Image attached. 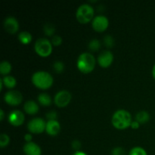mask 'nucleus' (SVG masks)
<instances>
[{"instance_id": "obj_18", "label": "nucleus", "mask_w": 155, "mask_h": 155, "mask_svg": "<svg viewBox=\"0 0 155 155\" xmlns=\"http://www.w3.org/2000/svg\"><path fill=\"white\" fill-rule=\"evenodd\" d=\"M18 39L19 42L23 45H28L31 42L33 37H32V34L30 32L24 30V31L20 32Z\"/></svg>"}, {"instance_id": "obj_3", "label": "nucleus", "mask_w": 155, "mask_h": 155, "mask_svg": "<svg viewBox=\"0 0 155 155\" xmlns=\"http://www.w3.org/2000/svg\"><path fill=\"white\" fill-rule=\"evenodd\" d=\"M96 59L90 52H83L77 61V69L84 74H90L95 69Z\"/></svg>"}, {"instance_id": "obj_8", "label": "nucleus", "mask_w": 155, "mask_h": 155, "mask_svg": "<svg viewBox=\"0 0 155 155\" xmlns=\"http://www.w3.org/2000/svg\"><path fill=\"white\" fill-rule=\"evenodd\" d=\"M72 95L71 93L68 90H61L58 91L55 94L54 97V103L57 107H65L70 104Z\"/></svg>"}, {"instance_id": "obj_21", "label": "nucleus", "mask_w": 155, "mask_h": 155, "mask_svg": "<svg viewBox=\"0 0 155 155\" xmlns=\"http://www.w3.org/2000/svg\"><path fill=\"white\" fill-rule=\"evenodd\" d=\"M43 31L46 36H54V32H55V27L54 25L51 24H46L44 25L43 27Z\"/></svg>"}, {"instance_id": "obj_34", "label": "nucleus", "mask_w": 155, "mask_h": 155, "mask_svg": "<svg viewBox=\"0 0 155 155\" xmlns=\"http://www.w3.org/2000/svg\"><path fill=\"white\" fill-rule=\"evenodd\" d=\"M4 118H5L4 110H3L2 109H1V110H0V120L3 121V120H4Z\"/></svg>"}, {"instance_id": "obj_26", "label": "nucleus", "mask_w": 155, "mask_h": 155, "mask_svg": "<svg viewBox=\"0 0 155 155\" xmlns=\"http://www.w3.org/2000/svg\"><path fill=\"white\" fill-rule=\"evenodd\" d=\"M103 42H104V45L107 48H111L114 45V39L110 35H107L104 36Z\"/></svg>"}, {"instance_id": "obj_4", "label": "nucleus", "mask_w": 155, "mask_h": 155, "mask_svg": "<svg viewBox=\"0 0 155 155\" xmlns=\"http://www.w3.org/2000/svg\"><path fill=\"white\" fill-rule=\"evenodd\" d=\"M95 11L91 5L84 3L77 8L76 12V18L81 24H86L92 21L95 18Z\"/></svg>"}, {"instance_id": "obj_35", "label": "nucleus", "mask_w": 155, "mask_h": 155, "mask_svg": "<svg viewBox=\"0 0 155 155\" xmlns=\"http://www.w3.org/2000/svg\"><path fill=\"white\" fill-rule=\"evenodd\" d=\"M151 74H152V77L154 78V80H155V64H154L152 68V71H151Z\"/></svg>"}, {"instance_id": "obj_19", "label": "nucleus", "mask_w": 155, "mask_h": 155, "mask_svg": "<svg viewBox=\"0 0 155 155\" xmlns=\"http://www.w3.org/2000/svg\"><path fill=\"white\" fill-rule=\"evenodd\" d=\"M150 118H151V116L149 113L145 110H141L138 112L136 115V120L140 124H147L150 120Z\"/></svg>"}, {"instance_id": "obj_15", "label": "nucleus", "mask_w": 155, "mask_h": 155, "mask_svg": "<svg viewBox=\"0 0 155 155\" xmlns=\"http://www.w3.org/2000/svg\"><path fill=\"white\" fill-rule=\"evenodd\" d=\"M24 110L26 114L29 115H35L39 112V104L33 100L27 101L24 104Z\"/></svg>"}, {"instance_id": "obj_20", "label": "nucleus", "mask_w": 155, "mask_h": 155, "mask_svg": "<svg viewBox=\"0 0 155 155\" xmlns=\"http://www.w3.org/2000/svg\"><path fill=\"white\" fill-rule=\"evenodd\" d=\"M12 70V65L8 61H2L0 64V74L3 77L9 75Z\"/></svg>"}, {"instance_id": "obj_36", "label": "nucleus", "mask_w": 155, "mask_h": 155, "mask_svg": "<svg viewBox=\"0 0 155 155\" xmlns=\"http://www.w3.org/2000/svg\"><path fill=\"white\" fill-rule=\"evenodd\" d=\"M3 86H4V85H3L2 80V78H1L0 79V89H1V90H2Z\"/></svg>"}, {"instance_id": "obj_29", "label": "nucleus", "mask_w": 155, "mask_h": 155, "mask_svg": "<svg viewBox=\"0 0 155 155\" xmlns=\"http://www.w3.org/2000/svg\"><path fill=\"white\" fill-rule=\"evenodd\" d=\"M57 117V112L54 111V110H51V111L48 112L46 114V118L48 119V120H56Z\"/></svg>"}, {"instance_id": "obj_31", "label": "nucleus", "mask_w": 155, "mask_h": 155, "mask_svg": "<svg viewBox=\"0 0 155 155\" xmlns=\"http://www.w3.org/2000/svg\"><path fill=\"white\" fill-rule=\"evenodd\" d=\"M140 127V124L139 122H137L136 120H133V122L131 123V125H130V127H131L133 130H138Z\"/></svg>"}, {"instance_id": "obj_17", "label": "nucleus", "mask_w": 155, "mask_h": 155, "mask_svg": "<svg viewBox=\"0 0 155 155\" xmlns=\"http://www.w3.org/2000/svg\"><path fill=\"white\" fill-rule=\"evenodd\" d=\"M2 80L3 85H4L5 87L8 89H12V90L17 85V80L13 76L8 75L5 76V77H3L2 78Z\"/></svg>"}, {"instance_id": "obj_10", "label": "nucleus", "mask_w": 155, "mask_h": 155, "mask_svg": "<svg viewBox=\"0 0 155 155\" xmlns=\"http://www.w3.org/2000/svg\"><path fill=\"white\" fill-rule=\"evenodd\" d=\"M114 54L109 50H104L99 54L97 58L98 65L102 68H107L112 64L114 61Z\"/></svg>"}, {"instance_id": "obj_22", "label": "nucleus", "mask_w": 155, "mask_h": 155, "mask_svg": "<svg viewBox=\"0 0 155 155\" xmlns=\"http://www.w3.org/2000/svg\"><path fill=\"white\" fill-rule=\"evenodd\" d=\"M88 47L92 51H97L101 48V42L98 39H93L89 42Z\"/></svg>"}, {"instance_id": "obj_13", "label": "nucleus", "mask_w": 155, "mask_h": 155, "mask_svg": "<svg viewBox=\"0 0 155 155\" xmlns=\"http://www.w3.org/2000/svg\"><path fill=\"white\" fill-rule=\"evenodd\" d=\"M23 151L25 155H42V149L38 144L35 142H26L23 147Z\"/></svg>"}, {"instance_id": "obj_32", "label": "nucleus", "mask_w": 155, "mask_h": 155, "mask_svg": "<svg viewBox=\"0 0 155 155\" xmlns=\"http://www.w3.org/2000/svg\"><path fill=\"white\" fill-rule=\"evenodd\" d=\"M24 139L26 141V142H31L32 139H33V136H32L31 133H27V134L24 135Z\"/></svg>"}, {"instance_id": "obj_28", "label": "nucleus", "mask_w": 155, "mask_h": 155, "mask_svg": "<svg viewBox=\"0 0 155 155\" xmlns=\"http://www.w3.org/2000/svg\"><path fill=\"white\" fill-rule=\"evenodd\" d=\"M111 155H127L125 149L121 147H116L111 151Z\"/></svg>"}, {"instance_id": "obj_9", "label": "nucleus", "mask_w": 155, "mask_h": 155, "mask_svg": "<svg viewBox=\"0 0 155 155\" xmlns=\"http://www.w3.org/2000/svg\"><path fill=\"white\" fill-rule=\"evenodd\" d=\"M92 27L95 32L103 33L109 27L108 18L103 15L95 16L92 21Z\"/></svg>"}, {"instance_id": "obj_2", "label": "nucleus", "mask_w": 155, "mask_h": 155, "mask_svg": "<svg viewBox=\"0 0 155 155\" xmlns=\"http://www.w3.org/2000/svg\"><path fill=\"white\" fill-rule=\"evenodd\" d=\"M33 86L41 90H46L52 86L54 79L51 74L45 71H38L33 73L31 77Z\"/></svg>"}, {"instance_id": "obj_24", "label": "nucleus", "mask_w": 155, "mask_h": 155, "mask_svg": "<svg viewBox=\"0 0 155 155\" xmlns=\"http://www.w3.org/2000/svg\"><path fill=\"white\" fill-rule=\"evenodd\" d=\"M10 143V138L6 133H2L0 135V147L2 148H6Z\"/></svg>"}, {"instance_id": "obj_7", "label": "nucleus", "mask_w": 155, "mask_h": 155, "mask_svg": "<svg viewBox=\"0 0 155 155\" xmlns=\"http://www.w3.org/2000/svg\"><path fill=\"white\" fill-rule=\"evenodd\" d=\"M4 101L10 106H18L22 103L23 95L18 90H9L5 93L3 97Z\"/></svg>"}, {"instance_id": "obj_1", "label": "nucleus", "mask_w": 155, "mask_h": 155, "mask_svg": "<svg viewBox=\"0 0 155 155\" xmlns=\"http://www.w3.org/2000/svg\"><path fill=\"white\" fill-rule=\"evenodd\" d=\"M133 122L131 114L124 109H119L113 114L111 117L112 126L119 130H124L130 127Z\"/></svg>"}, {"instance_id": "obj_5", "label": "nucleus", "mask_w": 155, "mask_h": 155, "mask_svg": "<svg viewBox=\"0 0 155 155\" xmlns=\"http://www.w3.org/2000/svg\"><path fill=\"white\" fill-rule=\"evenodd\" d=\"M52 48L51 40L45 38H39L34 43V51L39 57L47 58L51 55Z\"/></svg>"}, {"instance_id": "obj_11", "label": "nucleus", "mask_w": 155, "mask_h": 155, "mask_svg": "<svg viewBox=\"0 0 155 155\" xmlns=\"http://www.w3.org/2000/svg\"><path fill=\"white\" fill-rule=\"evenodd\" d=\"M25 120L24 113L19 110H14L8 116V121L13 127H20Z\"/></svg>"}, {"instance_id": "obj_6", "label": "nucleus", "mask_w": 155, "mask_h": 155, "mask_svg": "<svg viewBox=\"0 0 155 155\" xmlns=\"http://www.w3.org/2000/svg\"><path fill=\"white\" fill-rule=\"evenodd\" d=\"M46 122L41 117H35L30 120L27 124V130L31 134H41L45 131Z\"/></svg>"}, {"instance_id": "obj_23", "label": "nucleus", "mask_w": 155, "mask_h": 155, "mask_svg": "<svg viewBox=\"0 0 155 155\" xmlns=\"http://www.w3.org/2000/svg\"><path fill=\"white\" fill-rule=\"evenodd\" d=\"M128 155H148L146 150L145 148H142V147L136 146L132 148L130 151H129Z\"/></svg>"}, {"instance_id": "obj_14", "label": "nucleus", "mask_w": 155, "mask_h": 155, "mask_svg": "<svg viewBox=\"0 0 155 155\" xmlns=\"http://www.w3.org/2000/svg\"><path fill=\"white\" fill-rule=\"evenodd\" d=\"M61 131V124L58 121L47 120L45 127V133L51 136H55L58 135Z\"/></svg>"}, {"instance_id": "obj_27", "label": "nucleus", "mask_w": 155, "mask_h": 155, "mask_svg": "<svg viewBox=\"0 0 155 155\" xmlns=\"http://www.w3.org/2000/svg\"><path fill=\"white\" fill-rule=\"evenodd\" d=\"M62 38L58 35H54V36L51 37V42L53 46H59L62 44Z\"/></svg>"}, {"instance_id": "obj_30", "label": "nucleus", "mask_w": 155, "mask_h": 155, "mask_svg": "<svg viewBox=\"0 0 155 155\" xmlns=\"http://www.w3.org/2000/svg\"><path fill=\"white\" fill-rule=\"evenodd\" d=\"M71 147H72L73 149L75 151H80V148H81V142L79 140H74L71 143Z\"/></svg>"}, {"instance_id": "obj_33", "label": "nucleus", "mask_w": 155, "mask_h": 155, "mask_svg": "<svg viewBox=\"0 0 155 155\" xmlns=\"http://www.w3.org/2000/svg\"><path fill=\"white\" fill-rule=\"evenodd\" d=\"M72 155H88L86 153H85L84 151H74V153Z\"/></svg>"}, {"instance_id": "obj_16", "label": "nucleus", "mask_w": 155, "mask_h": 155, "mask_svg": "<svg viewBox=\"0 0 155 155\" xmlns=\"http://www.w3.org/2000/svg\"><path fill=\"white\" fill-rule=\"evenodd\" d=\"M37 101L40 105L44 106V107H48L51 104L52 100H51V96L48 94L42 92L40 93L37 97Z\"/></svg>"}, {"instance_id": "obj_25", "label": "nucleus", "mask_w": 155, "mask_h": 155, "mask_svg": "<svg viewBox=\"0 0 155 155\" xmlns=\"http://www.w3.org/2000/svg\"><path fill=\"white\" fill-rule=\"evenodd\" d=\"M64 70V64L61 61H56L54 64H53V71L56 73V74H61Z\"/></svg>"}, {"instance_id": "obj_12", "label": "nucleus", "mask_w": 155, "mask_h": 155, "mask_svg": "<svg viewBox=\"0 0 155 155\" xmlns=\"http://www.w3.org/2000/svg\"><path fill=\"white\" fill-rule=\"evenodd\" d=\"M3 27L6 32L11 34H15L19 30V22L15 17H7L4 20Z\"/></svg>"}]
</instances>
